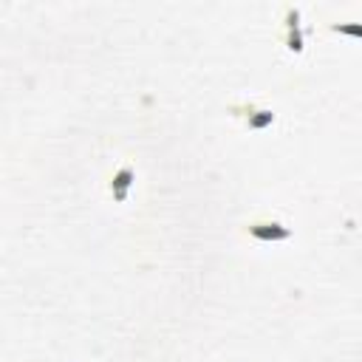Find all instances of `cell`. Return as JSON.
<instances>
[{"label":"cell","mask_w":362,"mask_h":362,"mask_svg":"<svg viewBox=\"0 0 362 362\" xmlns=\"http://www.w3.org/2000/svg\"><path fill=\"white\" fill-rule=\"evenodd\" d=\"M229 113L235 119H240L243 127L252 130V133H260V130H266L277 122V113L272 107H260L255 102H235V105H229Z\"/></svg>","instance_id":"1"},{"label":"cell","mask_w":362,"mask_h":362,"mask_svg":"<svg viewBox=\"0 0 362 362\" xmlns=\"http://www.w3.org/2000/svg\"><path fill=\"white\" fill-rule=\"evenodd\" d=\"M243 235H249L252 240H260V243H280V240L291 238V229L277 218H255L243 226Z\"/></svg>","instance_id":"2"},{"label":"cell","mask_w":362,"mask_h":362,"mask_svg":"<svg viewBox=\"0 0 362 362\" xmlns=\"http://www.w3.org/2000/svg\"><path fill=\"white\" fill-rule=\"evenodd\" d=\"M280 40L291 54H300L305 48L303 40V25H300V8L297 6H286L283 17H280Z\"/></svg>","instance_id":"3"},{"label":"cell","mask_w":362,"mask_h":362,"mask_svg":"<svg viewBox=\"0 0 362 362\" xmlns=\"http://www.w3.org/2000/svg\"><path fill=\"white\" fill-rule=\"evenodd\" d=\"M133 178H136L133 167H130V164H119V167L113 170L110 181H107V195H110L116 204H124V201H127V195H130Z\"/></svg>","instance_id":"4"},{"label":"cell","mask_w":362,"mask_h":362,"mask_svg":"<svg viewBox=\"0 0 362 362\" xmlns=\"http://www.w3.org/2000/svg\"><path fill=\"white\" fill-rule=\"evenodd\" d=\"M328 31L342 34V37H354V40H362V23H351V20H345V23H328Z\"/></svg>","instance_id":"5"}]
</instances>
